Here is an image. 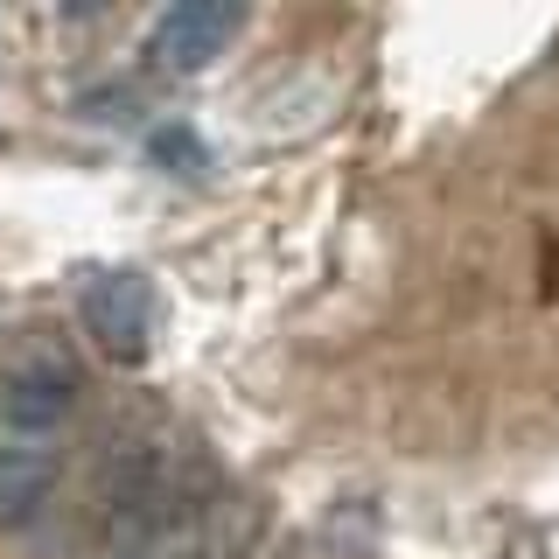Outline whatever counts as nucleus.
<instances>
[{"instance_id":"nucleus-1","label":"nucleus","mask_w":559,"mask_h":559,"mask_svg":"<svg viewBox=\"0 0 559 559\" xmlns=\"http://www.w3.org/2000/svg\"><path fill=\"white\" fill-rule=\"evenodd\" d=\"M84 378L63 357H28L0 378V532H28L57 503V454Z\"/></svg>"},{"instance_id":"nucleus-2","label":"nucleus","mask_w":559,"mask_h":559,"mask_svg":"<svg viewBox=\"0 0 559 559\" xmlns=\"http://www.w3.org/2000/svg\"><path fill=\"white\" fill-rule=\"evenodd\" d=\"M78 314H84V329H92V336L112 349L119 364H140V357H147V343H154V287L140 273H127V266L84 273Z\"/></svg>"},{"instance_id":"nucleus-3","label":"nucleus","mask_w":559,"mask_h":559,"mask_svg":"<svg viewBox=\"0 0 559 559\" xmlns=\"http://www.w3.org/2000/svg\"><path fill=\"white\" fill-rule=\"evenodd\" d=\"M245 28L238 8H217V0H182V8H168L162 22L147 28V57L162 70H203L217 63L224 49H231V35Z\"/></svg>"}]
</instances>
